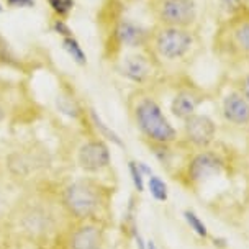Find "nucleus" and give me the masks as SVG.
<instances>
[{
	"label": "nucleus",
	"instance_id": "1",
	"mask_svg": "<svg viewBox=\"0 0 249 249\" xmlns=\"http://www.w3.org/2000/svg\"><path fill=\"white\" fill-rule=\"evenodd\" d=\"M61 210L74 221H97L107 207L105 190L92 179H77L59 192Z\"/></svg>",
	"mask_w": 249,
	"mask_h": 249
},
{
	"label": "nucleus",
	"instance_id": "2",
	"mask_svg": "<svg viewBox=\"0 0 249 249\" xmlns=\"http://www.w3.org/2000/svg\"><path fill=\"white\" fill-rule=\"evenodd\" d=\"M135 120L140 131L154 144L174 143L177 133L169 120L164 117L161 107L151 97L141 99L135 108Z\"/></svg>",
	"mask_w": 249,
	"mask_h": 249
},
{
	"label": "nucleus",
	"instance_id": "3",
	"mask_svg": "<svg viewBox=\"0 0 249 249\" xmlns=\"http://www.w3.org/2000/svg\"><path fill=\"white\" fill-rule=\"evenodd\" d=\"M192 46V36L182 26H164L156 36V50L166 59L184 56Z\"/></svg>",
	"mask_w": 249,
	"mask_h": 249
},
{
	"label": "nucleus",
	"instance_id": "4",
	"mask_svg": "<svg viewBox=\"0 0 249 249\" xmlns=\"http://www.w3.org/2000/svg\"><path fill=\"white\" fill-rule=\"evenodd\" d=\"M66 244L68 249H104L105 230L99 221H75Z\"/></svg>",
	"mask_w": 249,
	"mask_h": 249
},
{
	"label": "nucleus",
	"instance_id": "5",
	"mask_svg": "<svg viewBox=\"0 0 249 249\" xmlns=\"http://www.w3.org/2000/svg\"><path fill=\"white\" fill-rule=\"evenodd\" d=\"M110 149L102 140H89L77 151V166L87 174H99L110 166Z\"/></svg>",
	"mask_w": 249,
	"mask_h": 249
},
{
	"label": "nucleus",
	"instance_id": "6",
	"mask_svg": "<svg viewBox=\"0 0 249 249\" xmlns=\"http://www.w3.org/2000/svg\"><path fill=\"white\" fill-rule=\"evenodd\" d=\"M223 172V161L210 151H202L189 161L185 176L190 185H200L205 180L216 177Z\"/></svg>",
	"mask_w": 249,
	"mask_h": 249
},
{
	"label": "nucleus",
	"instance_id": "7",
	"mask_svg": "<svg viewBox=\"0 0 249 249\" xmlns=\"http://www.w3.org/2000/svg\"><path fill=\"white\" fill-rule=\"evenodd\" d=\"M184 131L185 138L190 144L195 148H207L213 143L216 135V124L213 123V120L207 115H192L187 120H184Z\"/></svg>",
	"mask_w": 249,
	"mask_h": 249
},
{
	"label": "nucleus",
	"instance_id": "8",
	"mask_svg": "<svg viewBox=\"0 0 249 249\" xmlns=\"http://www.w3.org/2000/svg\"><path fill=\"white\" fill-rule=\"evenodd\" d=\"M159 18L167 26H185L195 18L194 0H162Z\"/></svg>",
	"mask_w": 249,
	"mask_h": 249
},
{
	"label": "nucleus",
	"instance_id": "9",
	"mask_svg": "<svg viewBox=\"0 0 249 249\" xmlns=\"http://www.w3.org/2000/svg\"><path fill=\"white\" fill-rule=\"evenodd\" d=\"M20 223L23 231L33 236H39L53 230V215L48 208L41 205H28L20 218Z\"/></svg>",
	"mask_w": 249,
	"mask_h": 249
},
{
	"label": "nucleus",
	"instance_id": "10",
	"mask_svg": "<svg viewBox=\"0 0 249 249\" xmlns=\"http://www.w3.org/2000/svg\"><path fill=\"white\" fill-rule=\"evenodd\" d=\"M223 115L233 124H248L249 123V102L244 99L243 93L231 92L223 100Z\"/></svg>",
	"mask_w": 249,
	"mask_h": 249
},
{
	"label": "nucleus",
	"instance_id": "11",
	"mask_svg": "<svg viewBox=\"0 0 249 249\" xmlns=\"http://www.w3.org/2000/svg\"><path fill=\"white\" fill-rule=\"evenodd\" d=\"M122 72L126 75L130 81L133 82H144L146 79L149 77L151 74V69H149V64L144 57L141 56H130L123 61V66H122Z\"/></svg>",
	"mask_w": 249,
	"mask_h": 249
},
{
	"label": "nucleus",
	"instance_id": "12",
	"mask_svg": "<svg viewBox=\"0 0 249 249\" xmlns=\"http://www.w3.org/2000/svg\"><path fill=\"white\" fill-rule=\"evenodd\" d=\"M198 102H200L198 97L194 95L192 92H179L174 97V100H172L171 110L177 118L187 120L195 113V110H197V107H198Z\"/></svg>",
	"mask_w": 249,
	"mask_h": 249
},
{
	"label": "nucleus",
	"instance_id": "13",
	"mask_svg": "<svg viewBox=\"0 0 249 249\" xmlns=\"http://www.w3.org/2000/svg\"><path fill=\"white\" fill-rule=\"evenodd\" d=\"M117 36L123 44H130V46H136L141 44L144 39V31L141 26H138L133 21H122L117 28Z\"/></svg>",
	"mask_w": 249,
	"mask_h": 249
},
{
	"label": "nucleus",
	"instance_id": "14",
	"mask_svg": "<svg viewBox=\"0 0 249 249\" xmlns=\"http://www.w3.org/2000/svg\"><path fill=\"white\" fill-rule=\"evenodd\" d=\"M148 190L151 194V197H153L156 202H167L169 198V189H167V184L164 182L159 176H151L148 179Z\"/></svg>",
	"mask_w": 249,
	"mask_h": 249
},
{
	"label": "nucleus",
	"instance_id": "15",
	"mask_svg": "<svg viewBox=\"0 0 249 249\" xmlns=\"http://www.w3.org/2000/svg\"><path fill=\"white\" fill-rule=\"evenodd\" d=\"M184 220L187 221L189 228L194 231L195 234L200 238V239H207L208 238V230H207V225L200 220V216L195 213L194 210H185L184 212Z\"/></svg>",
	"mask_w": 249,
	"mask_h": 249
},
{
	"label": "nucleus",
	"instance_id": "16",
	"mask_svg": "<svg viewBox=\"0 0 249 249\" xmlns=\"http://www.w3.org/2000/svg\"><path fill=\"white\" fill-rule=\"evenodd\" d=\"M233 39L239 50L249 53V20L239 21L233 28Z\"/></svg>",
	"mask_w": 249,
	"mask_h": 249
},
{
	"label": "nucleus",
	"instance_id": "17",
	"mask_svg": "<svg viewBox=\"0 0 249 249\" xmlns=\"http://www.w3.org/2000/svg\"><path fill=\"white\" fill-rule=\"evenodd\" d=\"M90 117H92L93 124H95V128L102 133V135H104V136L107 138V140L113 141V143L117 144V146H123L122 140H120V136H118L117 133H115L113 130H110V128L107 126V124H105L104 122H102L100 117H99V115H97L95 112H93V110H90Z\"/></svg>",
	"mask_w": 249,
	"mask_h": 249
},
{
	"label": "nucleus",
	"instance_id": "18",
	"mask_svg": "<svg viewBox=\"0 0 249 249\" xmlns=\"http://www.w3.org/2000/svg\"><path fill=\"white\" fill-rule=\"evenodd\" d=\"M128 172H130V177H131V182H133V187H135L136 194H143L146 189L144 176H143V172L140 171V167H138L136 161L128 162Z\"/></svg>",
	"mask_w": 249,
	"mask_h": 249
},
{
	"label": "nucleus",
	"instance_id": "19",
	"mask_svg": "<svg viewBox=\"0 0 249 249\" xmlns=\"http://www.w3.org/2000/svg\"><path fill=\"white\" fill-rule=\"evenodd\" d=\"M64 50L69 53L71 57L77 62V64H86V54H84V51L81 50V46H79V43L75 41L74 38H66L64 39Z\"/></svg>",
	"mask_w": 249,
	"mask_h": 249
},
{
	"label": "nucleus",
	"instance_id": "20",
	"mask_svg": "<svg viewBox=\"0 0 249 249\" xmlns=\"http://www.w3.org/2000/svg\"><path fill=\"white\" fill-rule=\"evenodd\" d=\"M57 108H59V112L69 115V117L75 118L79 115V110L77 107H75V104L71 99H68V97H57Z\"/></svg>",
	"mask_w": 249,
	"mask_h": 249
},
{
	"label": "nucleus",
	"instance_id": "21",
	"mask_svg": "<svg viewBox=\"0 0 249 249\" xmlns=\"http://www.w3.org/2000/svg\"><path fill=\"white\" fill-rule=\"evenodd\" d=\"M48 2H50V5L53 7V10L61 13V15L68 13L71 8L74 7V0H48Z\"/></svg>",
	"mask_w": 249,
	"mask_h": 249
},
{
	"label": "nucleus",
	"instance_id": "22",
	"mask_svg": "<svg viewBox=\"0 0 249 249\" xmlns=\"http://www.w3.org/2000/svg\"><path fill=\"white\" fill-rule=\"evenodd\" d=\"M54 30L57 31V33H61V35H64L66 38H69L71 36V30L66 26L62 21H56V25H54Z\"/></svg>",
	"mask_w": 249,
	"mask_h": 249
},
{
	"label": "nucleus",
	"instance_id": "23",
	"mask_svg": "<svg viewBox=\"0 0 249 249\" xmlns=\"http://www.w3.org/2000/svg\"><path fill=\"white\" fill-rule=\"evenodd\" d=\"M8 3L13 7H31L33 0H8Z\"/></svg>",
	"mask_w": 249,
	"mask_h": 249
},
{
	"label": "nucleus",
	"instance_id": "24",
	"mask_svg": "<svg viewBox=\"0 0 249 249\" xmlns=\"http://www.w3.org/2000/svg\"><path fill=\"white\" fill-rule=\"evenodd\" d=\"M138 167H140V171L143 172V176H148V177L153 176V169H151L146 162H138Z\"/></svg>",
	"mask_w": 249,
	"mask_h": 249
},
{
	"label": "nucleus",
	"instance_id": "25",
	"mask_svg": "<svg viewBox=\"0 0 249 249\" xmlns=\"http://www.w3.org/2000/svg\"><path fill=\"white\" fill-rule=\"evenodd\" d=\"M243 95L244 99H246L249 102V75L246 79H244V84H243Z\"/></svg>",
	"mask_w": 249,
	"mask_h": 249
},
{
	"label": "nucleus",
	"instance_id": "26",
	"mask_svg": "<svg viewBox=\"0 0 249 249\" xmlns=\"http://www.w3.org/2000/svg\"><path fill=\"white\" fill-rule=\"evenodd\" d=\"M5 210H7L5 200H3V197H2V195H0V220H2L3 215H5Z\"/></svg>",
	"mask_w": 249,
	"mask_h": 249
},
{
	"label": "nucleus",
	"instance_id": "27",
	"mask_svg": "<svg viewBox=\"0 0 249 249\" xmlns=\"http://www.w3.org/2000/svg\"><path fill=\"white\" fill-rule=\"evenodd\" d=\"M213 244H215V248L218 246V248H226V241H225V239H221V238H215V239H213Z\"/></svg>",
	"mask_w": 249,
	"mask_h": 249
},
{
	"label": "nucleus",
	"instance_id": "28",
	"mask_svg": "<svg viewBox=\"0 0 249 249\" xmlns=\"http://www.w3.org/2000/svg\"><path fill=\"white\" fill-rule=\"evenodd\" d=\"M146 249H158V246H156L153 239H149V241H146Z\"/></svg>",
	"mask_w": 249,
	"mask_h": 249
},
{
	"label": "nucleus",
	"instance_id": "29",
	"mask_svg": "<svg viewBox=\"0 0 249 249\" xmlns=\"http://www.w3.org/2000/svg\"><path fill=\"white\" fill-rule=\"evenodd\" d=\"M3 117H5V112H3V107L0 105V122L3 120Z\"/></svg>",
	"mask_w": 249,
	"mask_h": 249
},
{
	"label": "nucleus",
	"instance_id": "30",
	"mask_svg": "<svg viewBox=\"0 0 249 249\" xmlns=\"http://www.w3.org/2000/svg\"><path fill=\"white\" fill-rule=\"evenodd\" d=\"M3 10V8H2V5H0V12H2Z\"/></svg>",
	"mask_w": 249,
	"mask_h": 249
}]
</instances>
